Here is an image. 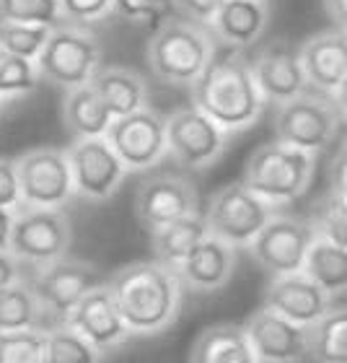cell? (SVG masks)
<instances>
[{
  "instance_id": "1",
  "label": "cell",
  "mask_w": 347,
  "mask_h": 363,
  "mask_svg": "<svg viewBox=\"0 0 347 363\" xmlns=\"http://www.w3.org/2000/svg\"><path fill=\"white\" fill-rule=\"evenodd\" d=\"M106 288L132 335H159L179 317L184 286L176 270L159 259L120 267L106 280Z\"/></svg>"
},
{
  "instance_id": "2",
  "label": "cell",
  "mask_w": 347,
  "mask_h": 363,
  "mask_svg": "<svg viewBox=\"0 0 347 363\" xmlns=\"http://www.w3.org/2000/svg\"><path fill=\"white\" fill-rule=\"evenodd\" d=\"M192 104L226 133L251 128L267 101L254 81L246 52L228 47L212 55L203 76L192 84Z\"/></svg>"
},
{
  "instance_id": "3",
  "label": "cell",
  "mask_w": 347,
  "mask_h": 363,
  "mask_svg": "<svg viewBox=\"0 0 347 363\" xmlns=\"http://www.w3.org/2000/svg\"><path fill=\"white\" fill-rule=\"evenodd\" d=\"M215 55L210 29L184 18H166L148 39L153 76L171 86H192Z\"/></svg>"
},
{
  "instance_id": "4",
  "label": "cell",
  "mask_w": 347,
  "mask_h": 363,
  "mask_svg": "<svg viewBox=\"0 0 347 363\" xmlns=\"http://www.w3.org/2000/svg\"><path fill=\"white\" fill-rule=\"evenodd\" d=\"M314 153L285 143H264L246 159L241 184L272 205H285L306 195L314 182Z\"/></svg>"
},
{
  "instance_id": "5",
  "label": "cell",
  "mask_w": 347,
  "mask_h": 363,
  "mask_svg": "<svg viewBox=\"0 0 347 363\" xmlns=\"http://www.w3.org/2000/svg\"><path fill=\"white\" fill-rule=\"evenodd\" d=\"M39 81L60 89H76L91 81L101 65V45L96 34L81 29L78 23H57L50 29L45 47L34 60Z\"/></svg>"
},
{
  "instance_id": "6",
  "label": "cell",
  "mask_w": 347,
  "mask_h": 363,
  "mask_svg": "<svg viewBox=\"0 0 347 363\" xmlns=\"http://www.w3.org/2000/svg\"><path fill=\"white\" fill-rule=\"evenodd\" d=\"M275 140L301 151H324L340 133L342 114L329 94L306 89L298 96L275 104Z\"/></svg>"
},
{
  "instance_id": "7",
  "label": "cell",
  "mask_w": 347,
  "mask_h": 363,
  "mask_svg": "<svg viewBox=\"0 0 347 363\" xmlns=\"http://www.w3.org/2000/svg\"><path fill=\"white\" fill-rule=\"evenodd\" d=\"M73 226L62 208H31L21 205L13 213L8 250L21 265L45 267L68 255Z\"/></svg>"
},
{
  "instance_id": "8",
  "label": "cell",
  "mask_w": 347,
  "mask_h": 363,
  "mask_svg": "<svg viewBox=\"0 0 347 363\" xmlns=\"http://www.w3.org/2000/svg\"><path fill=\"white\" fill-rule=\"evenodd\" d=\"M104 283L101 272L84 259H70L68 255L39 267L37 275L29 280L45 317V330L60 327L68 322L70 311L89 294L91 288Z\"/></svg>"
},
{
  "instance_id": "9",
  "label": "cell",
  "mask_w": 347,
  "mask_h": 363,
  "mask_svg": "<svg viewBox=\"0 0 347 363\" xmlns=\"http://www.w3.org/2000/svg\"><path fill=\"white\" fill-rule=\"evenodd\" d=\"M275 216V205L254 195L241 182L226 184L212 195L205 226L207 234L231 244V247H249V242L262 231V226Z\"/></svg>"
},
{
  "instance_id": "10",
  "label": "cell",
  "mask_w": 347,
  "mask_h": 363,
  "mask_svg": "<svg viewBox=\"0 0 347 363\" xmlns=\"http://www.w3.org/2000/svg\"><path fill=\"white\" fill-rule=\"evenodd\" d=\"M104 138L127 172H148L169 153L166 117H161L151 106L114 117Z\"/></svg>"
},
{
  "instance_id": "11",
  "label": "cell",
  "mask_w": 347,
  "mask_h": 363,
  "mask_svg": "<svg viewBox=\"0 0 347 363\" xmlns=\"http://www.w3.org/2000/svg\"><path fill=\"white\" fill-rule=\"evenodd\" d=\"M16 174H18V189H21V205L62 208L76 195L68 156L60 148H34L18 156Z\"/></svg>"
},
{
  "instance_id": "12",
  "label": "cell",
  "mask_w": 347,
  "mask_h": 363,
  "mask_svg": "<svg viewBox=\"0 0 347 363\" xmlns=\"http://www.w3.org/2000/svg\"><path fill=\"white\" fill-rule=\"evenodd\" d=\"M228 133L200 112L195 104L181 106L166 117V148L181 167L205 169L223 156Z\"/></svg>"
},
{
  "instance_id": "13",
  "label": "cell",
  "mask_w": 347,
  "mask_h": 363,
  "mask_svg": "<svg viewBox=\"0 0 347 363\" xmlns=\"http://www.w3.org/2000/svg\"><path fill=\"white\" fill-rule=\"evenodd\" d=\"M70 174L76 195L91 203H104L122 187L125 177L130 174L106 138H76L68 151Z\"/></svg>"
},
{
  "instance_id": "14",
  "label": "cell",
  "mask_w": 347,
  "mask_h": 363,
  "mask_svg": "<svg viewBox=\"0 0 347 363\" xmlns=\"http://www.w3.org/2000/svg\"><path fill=\"white\" fill-rule=\"evenodd\" d=\"M311 242H314V228L309 220L293 216H272L249 242V252L254 262L275 278V275L301 272Z\"/></svg>"
},
{
  "instance_id": "15",
  "label": "cell",
  "mask_w": 347,
  "mask_h": 363,
  "mask_svg": "<svg viewBox=\"0 0 347 363\" xmlns=\"http://www.w3.org/2000/svg\"><path fill=\"white\" fill-rule=\"evenodd\" d=\"M192 213H200V195L187 177L153 174L140 182L135 192V216L148 234Z\"/></svg>"
},
{
  "instance_id": "16",
  "label": "cell",
  "mask_w": 347,
  "mask_h": 363,
  "mask_svg": "<svg viewBox=\"0 0 347 363\" xmlns=\"http://www.w3.org/2000/svg\"><path fill=\"white\" fill-rule=\"evenodd\" d=\"M244 330L259 363H301L309 358V327L295 325L267 306L254 311Z\"/></svg>"
},
{
  "instance_id": "17",
  "label": "cell",
  "mask_w": 347,
  "mask_h": 363,
  "mask_svg": "<svg viewBox=\"0 0 347 363\" xmlns=\"http://www.w3.org/2000/svg\"><path fill=\"white\" fill-rule=\"evenodd\" d=\"M65 325L84 335L86 340L96 350H101V353L117 350L132 337V333L125 325V319H122L106 283L91 288L89 294L76 303V309L70 311Z\"/></svg>"
},
{
  "instance_id": "18",
  "label": "cell",
  "mask_w": 347,
  "mask_h": 363,
  "mask_svg": "<svg viewBox=\"0 0 347 363\" xmlns=\"http://www.w3.org/2000/svg\"><path fill=\"white\" fill-rule=\"evenodd\" d=\"M249 62L264 101L280 104V101H288V99L298 96V94L309 89L301 68L298 47H293L288 39H272V42H267L254 55V60Z\"/></svg>"
},
{
  "instance_id": "19",
  "label": "cell",
  "mask_w": 347,
  "mask_h": 363,
  "mask_svg": "<svg viewBox=\"0 0 347 363\" xmlns=\"http://www.w3.org/2000/svg\"><path fill=\"white\" fill-rule=\"evenodd\" d=\"M262 306L278 311L280 317L290 319L295 325L311 327L332 309V298L303 272H290V275H275L267 283Z\"/></svg>"
},
{
  "instance_id": "20",
  "label": "cell",
  "mask_w": 347,
  "mask_h": 363,
  "mask_svg": "<svg viewBox=\"0 0 347 363\" xmlns=\"http://www.w3.org/2000/svg\"><path fill=\"white\" fill-rule=\"evenodd\" d=\"M301 68L309 89L332 94L347 76V34L337 26L311 34L301 47Z\"/></svg>"
},
{
  "instance_id": "21",
  "label": "cell",
  "mask_w": 347,
  "mask_h": 363,
  "mask_svg": "<svg viewBox=\"0 0 347 363\" xmlns=\"http://www.w3.org/2000/svg\"><path fill=\"white\" fill-rule=\"evenodd\" d=\"M174 270L179 275L181 286L192 288L197 294L220 291L228 280L234 278L236 247L207 234Z\"/></svg>"
},
{
  "instance_id": "22",
  "label": "cell",
  "mask_w": 347,
  "mask_h": 363,
  "mask_svg": "<svg viewBox=\"0 0 347 363\" xmlns=\"http://www.w3.org/2000/svg\"><path fill=\"white\" fill-rule=\"evenodd\" d=\"M270 23L267 0H226L210 23V34L226 47L246 50L264 34Z\"/></svg>"
},
{
  "instance_id": "23",
  "label": "cell",
  "mask_w": 347,
  "mask_h": 363,
  "mask_svg": "<svg viewBox=\"0 0 347 363\" xmlns=\"http://www.w3.org/2000/svg\"><path fill=\"white\" fill-rule=\"evenodd\" d=\"M89 84L101 96L112 117H125L148 106V86H145V78L135 70L101 62Z\"/></svg>"
},
{
  "instance_id": "24",
  "label": "cell",
  "mask_w": 347,
  "mask_h": 363,
  "mask_svg": "<svg viewBox=\"0 0 347 363\" xmlns=\"http://www.w3.org/2000/svg\"><path fill=\"white\" fill-rule=\"evenodd\" d=\"M189 363H259L244 325H212L197 335Z\"/></svg>"
},
{
  "instance_id": "25",
  "label": "cell",
  "mask_w": 347,
  "mask_h": 363,
  "mask_svg": "<svg viewBox=\"0 0 347 363\" xmlns=\"http://www.w3.org/2000/svg\"><path fill=\"white\" fill-rule=\"evenodd\" d=\"M62 120L73 138H104L114 117L93 86L84 84L68 89L62 101Z\"/></svg>"
},
{
  "instance_id": "26",
  "label": "cell",
  "mask_w": 347,
  "mask_h": 363,
  "mask_svg": "<svg viewBox=\"0 0 347 363\" xmlns=\"http://www.w3.org/2000/svg\"><path fill=\"white\" fill-rule=\"evenodd\" d=\"M205 236H207V226H205V218L200 213L171 220L166 226L151 231L153 259H159L169 267H176Z\"/></svg>"
},
{
  "instance_id": "27",
  "label": "cell",
  "mask_w": 347,
  "mask_h": 363,
  "mask_svg": "<svg viewBox=\"0 0 347 363\" xmlns=\"http://www.w3.org/2000/svg\"><path fill=\"white\" fill-rule=\"evenodd\" d=\"M301 272L311 278L329 298L347 294V250L332 242L317 239L311 242Z\"/></svg>"
},
{
  "instance_id": "28",
  "label": "cell",
  "mask_w": 347,
  "mask_h": 363,
  "mask_svg": "<svg viewBox=\"0 0 347 363\" xmlns=\"http://www.w3.org/2000/svg\"><path fill=\"white\" fill-rule=\"evenodd\" d=\"M21 330H45V317L29 280H18L0 291V335Z\"/></svg>"
},
{
  "instance_id": "29",
  "label": "cell",
  "mask_w": 347,
  "mask_h": 363,
  "mask_svg": "<svg viewBox=\"0 0 347 363\" xmlns=\"http://www.w3.org/2000/svg\"><path fill=\"white\" fill-rule=\"evenodd\" d=\"M309 356L317 363H347V309H329L309 327Z\"/></svg>"
},
{
  "instance_id": "30",
  "label": "cell",
  "mask_w": 347,
  "mask_h": 363,
  "mask_svg": "<svg viewBox=\"0 0 347 363\" xmlns=\"http://www.w3.org/2000/svg\"><path fill=\"white\" fill-rule=\"evenodd\" d=\"M101 358H104V353L93 348L73 327L60 325L45 330L42 363H101Z\"/></svg>"
},
{
  "instance_id": "31",
  "label": "cell",
  "mask_w": 347,
  "mask_h": 363,
  "mask_svg": "<svg viewBox=\"0 0 347 363\" xmlns=\"http://www.w3.org/2000/svg\"><path fill=\"white\" fill-rule=\"evenodd\" d=\"M309 223L317 239H324V242H332L347 250V197L329 189V195H324L317 203Z\"/></svg>"
},
{
  "instance_id": "32",
  "label": "cell",
  "mask_w": 347,
  "mask_h": 363,
  "mask_svg": "<svg viewBox=\"0 0 347 363\" xmlns=\"http://www.w3.org/2000/svg\"><path fill=\"white\" fill-rule=\"evenodd\" d=\"M47 37H50V26L3 21L0 18V50H6L11 55H18V57H26V60H37Z\"/></svg>"
},
{
  "instance_id": "33",
  "label": "cell",
  "mask_w": 347,
  "mask_h": 363,
  "mask_svg": "<svg viewBox=\"0 0 347 363\" xmlns=\"http://www.w3.org/2000/svg\"><path fill=\"white\" fill-rule=\"evenodd\" d=\"M37 84L39 73L34 60H26V57L0 50V99L29 94V91L37 89Z\"/></svg>"
},
{
  "instance_id": "34",
  "label": "cell",
  "mask_w": 347,
  "mask_h": 363,
  "mask_svg": "<svg viewBox=\"0 0 347 363\" xmlns=\"http://www.w3.org/2000/svg\"><path fill=\"white\" fill-rule=\"evenodd\" d=\"M0 18L18 23L57 26L62 23L60 0H0Z\"/></svg>"
},
{
  "instance_id": "35",
  "label": "cell",
  "mask_w": 347,
  "mask_h": 363,
  "mask_svg": "<svg viewBox=\"0 0 347 363\" xmlns=\"http://www.w3.org/2000/svg\"><path fill=\"white\" fill-rule=\"evenodd\" d=\"M45 330L0 335V363H42Z\"/></svg>"
},
{
  "instance_id": "36",
  "label": "cell",
  "mask_w": 347,
  "mask_h": 363,
  "mask_svg": "<svg viewBox=\"0 0 347 363\" xmlns=\"http://www.w3.org/2000/svg\"><path fill=\"white\" fill-rule=\"evenodd\" d=\"M112 13L125 21H140L159 26L174 16V0H114Z\"/></svg>"
},
{
  "instance_id": "37",
  "label": "cell",
  "mask_w": 347,
  "mask_h": 363,
  "mask_svg": "<svg viewBox=\"0 0 347 363\" xmlns=\"http://www.w3.org/2000/svg\"><path fill=\"white\" fill-rule=\"evenodd\" d=\"M114 0H60V13L70 23H93L112 13Z\"/></svg>"
},
{
  "instance_id": "38",
  "label": "cell",
  "mask_w": 347,
  "mask_h": 363,
  "mask_svg": "<svg viewBox=\"0 0 347 363\" xmlns=\"http://www.w3.org/2000/svg\"><path fill=\"white\" fill-rule=\"evenodd\" d=\"M226 0H174V13L184 18V21H192L197 26H205L210 29L212 18L220 11Z\"/></svg>"
},
{
  "instance_id": "39",
  "label": "cell",
  "mask_w": 347,
  "mask_h": 363,
  "mask_svg": "<svg viewBox=\"0 0 347 363\" xmlns=\"http://www.w3.org/2000/svg\"><path fill=\"white\" fill-rule=\"evenodd\" d=\"M0 208L16 211L21 208V189H18V174H16V159L0 156Z\"/></svg>"
},
{
  "instance_id": "40",
  "label": "cell",
  "mask_w": 347,
  "mask_h": 363,
  "mask_svg": "<svg viewBox=\"0 0 347 363\" xmlns=\"http://www.w3.org/2000/svg\"><path fill=\"white\" fill-rule=\"evenodd\" d=\"M329 184H332V192L347 197V143L342 145L337 156L332 159V167H329Z\"/></svg>"
},
{
  "instance_id": "41",
  "label": "cell",
  "mask_w": 347,
  "mask_h": 363,
  "mask_svg": "<svg viewBox=\"0 0 347 363\" xmlns=\"http://www.w3.org/2000/svg\"><path fill=\"white\" fill-rule=\"evenodd\" d=\"M18 280H23L21 262L11 255V250H0V291L18 283Z\"/></svg>"
},
{
  "instance_id": "42",
  "label": "cell",
  "mask_w": 347,
  "mask_h": 363,
  "mask_svg": "<svg viewBox=\"0 0 347 363\" xmlns=\"http://www.w3.org/2000/svg\"><path fill=\"white\" fill-rule=\"evenodd\" d=\"M324 8L334 26L347 34V0H324Z\"/></svg>"
},
{
  "instance_id": "43",
  "label": "cell",
  "mask_w": 347,
  "mask_h": 363,
  "mask_svg": "<svg viewBox=\"0 0 347 363\" xmlns=\"http://www.w3.org/2000/svg\"><path fill=\"white\" fill-rule=\"evenodd\" d=\"M13 213L8 208H0V250H8L11 242V226H13Z\"/></svg>"
},
{
  "instance_id": "44",
  "label": "cell",
  "mask_w": 347,
  "mask_h": 363,
  "mask_svg": "<svg viewBox=\"0 0 347 363\" xmlns=\"http://www.w3.org/2000/svg\"><path fill=\"white\" fill-rule=\"evenodd\" d=\"M329 96H332L337 112H340L342 117H347V76H345V81H342V84L329 94Z\"/></svg>"
},
{
  "instance_id": "45",
  "label": "cell",
  "mask_w": 347,
  "mask_h": 363,
  "mask_svg": "<svg viewBox=\"0 0 347 363\" xmlns=\"http://www.w3.org/2000/svg\"><path fill=\"white\" fill-rule=\"evenodd\" d=\"M0 109H3V99H0Z\"/></svg>"
},
{
  "instance_id": "46",
  "label": "cell",
  "mask_w": 347,
  "mask_h": 363,
  "mask_svg": "<svg viewBox=\"0 0 347 363\" xmlns=\"http://www.w3.org/2000/svg\"><path fill=\"white\" fill-rule=\"evenodd\" d=\"M345 122H347V117H345Z\"/></svg>"
}]
</instances>
